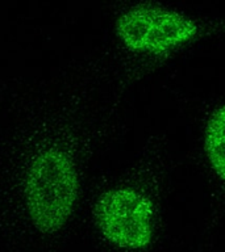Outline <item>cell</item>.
<instances>
[{
  "label": "cell",
  "mask_w": 225,
  "mask_h": 252,
  "mask_svg": "<svg viewBox=\"0 0 225 252\" xmlns=\"http://www.w3.org/2000/svg\"><path fill=\"white\" fill-rule=\"evenodd\" d=\"M161 184L148 188L124 185L103 193L95 216L104 239L126 251L149 247L161 217Z\"/></svg>",
  "instance_id": "2"
},
{
  "label": "cell",
  "mask_w": 225,
  "mask_h": 252,
  "mask_svg": "<svg viewBox=\"0 0 225 252\" xmlns=\"http://www.w3.org/2000/svg\"><path fill=\"white\" fill-rule=\"evenodd\" d=\"M118 41L129 53L165 63L203 39L225 34V19L196 17L162 4H137L118 16Z\"/></svg>",
  "instance_id": "1"
},
{
  "label": "cell",
  "mask_w": 225,
  "mask_h": 252,
  "mask_svg": "<svg viewBox=\"0 0 225 252\" xmlns=\"http://www.w3.org/2000/svg\"><path fill=\"white\" fill-rule=\"evenodd\" d=\"M76 196L78 175L70 158L55 149L36 155L25 183V202L36 227L58 231L69 220Z\"/></svg>",
  "instance_id": "3"
},
{
  "label": "cell",
  "mask_w": 225,
  "mask_h": 252,
  "mask_svg": "<svg viewBox=\"0 0 225 252\" xmlns=\"http://www.w3.org/2000/svg\"><path fill=\"white\" fill-rule=\"evenodd\" d=\"M200 149L209 188V220H220L225 210V94L205 116Z\"/></svg>",
  "instance_id": "4"
}]
</instances>
